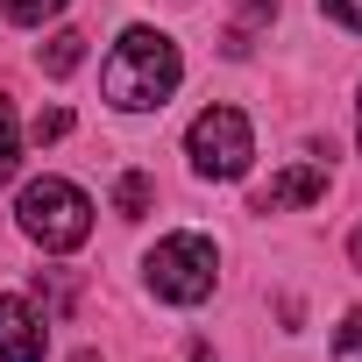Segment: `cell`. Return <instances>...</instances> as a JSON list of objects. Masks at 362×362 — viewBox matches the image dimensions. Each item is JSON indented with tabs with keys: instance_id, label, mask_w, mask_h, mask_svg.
I'll return each instance as SVG.
<instances>
[{
	"instance_id": "6da1fadb",
	"label": "cell",
	"mask_w": 362,
	"mask_h": 362,
	"mask_svg": "<svg viewBox=\"0 0 362 362\" xmlns=\"http://www.w3.org/2000/svg\"><path fill=\"white\" fill-rule=\"evenodd\" d=\"M177 78H185V57H177V43H170L163 29H128V36L114 43L107 71H100V86H107V100H114L121 114L163 107V100L177 93Z\"/></svg>"
},
{
	"instance_id": "5b68a950",
	"label": "cell",
	"mask_w": 362,
	"mask_h": 362,
	"mask_svg": "<svg viewBox=\"0 0 362 362\" xmlns=\"http://www.w3.org/2000/svg\"><path fill=\"white\" fill-rule=\"evenodd\" d=\"M43 348H50L43 313L8 291V298H0V362H43Z\"/></svg>"
},
{
	"instance_id": "7c38bea8",
	"label": "cell",
	"mask_w": 362,
	"mask_h": 362,
	"mask_svg": "<svg viewBox=\"0 0 362 362\" xmlns=\"http://www.w3.org/2000/svg\"><path fill=\"white\" fill-rule=\"evenodd\" d=\"M57 135H71V114H64V107L36 114V142H57Z\"/></svg>"
},
{
	"instance_id": "52a82bcc",
	"label": "cell",
	"mask_w": 362,
	"mask_h": 362,
	"mask_svg": "<svg viewBox=\"0 0 362 362\" xmlns=\"http://www.w3.org/2000/svg\"><path fill=\"white\" fill-rule=\"evenodd\" d=\"M78 57H86V36H78V29H57V36L43 43V71H50V78H71Z\"/></svg>"
},
{
	"instance_id": "3957f363",
	"label": "cell",
	"mask_w": 362,
	"mask_h": 362,
	"mask_svg": "<svg viewBox=\"0 0 362 362\" xmlns=\"http://www.w3.org/2000/svg\"><path fill=\"white\" fill-rule=\"evenodd\" d=\"M142 270H149V291H156V298L199 305V298L214 291V242H206V235H163Z\"/></svg>"
},
{
	"instance_id": "2e32d148",
	"label": "cell",
	"mask_w": 362,
	"mask_h": 362,
	"mask_svg": "<svg viewBox=\"0 0 362 362\" xmlns=\"http://www.w3.org/2000/svg\"><path fill=\"white\" fill-rule=\"evenodd\" d=\"M71 362H100V355H93V348H86V355H71Z\"/></svg>"
},
{
	"instance_id": "30bf717a",
	"label": "cell",
	"mask_w": 362,
	"mask_h": 362,
	"mask_svg": "<svg viewBox=\"0 0 362 362\" xmlns=\"http://www.w3.org/2000/svg\"><path fill=\"white\" fill-rule=\"evenodd\" d=\"M334 362H362V313L341 320V334H334Z\"/></svg>"
},
{
	"instance_id": "4fadbf2b",
	"label": "cell",
	"mask_w": 362,
	"mask_h": 362,
	"mask_svg": "<svg viewBox=\"0 0 362 362\" xmlns=\"http://www.w3.org/2000/svg\"><path fill=\"white\" fill-rule=\"evenodd\" d=\"M320 8H327L341 29H362V0H320Z\"/></svg>"
},
{
	"instance_id": "277c9868",
	"label": "cell",
	"mask_w": 362,
	"mask_h": 362,
	"mask_svg": "<svg viewBox=\"0 0 362 362\" xmlns=\"http://www.w3.org/2000/svg\"><path fill=\"white\" fill-rule=\"evenodd\" d=\"M185 149H192V170L199 177H242L249 170V156H256V135H249V121L235 114V107H206L192 128H185Z\"/></svg>"
},
{
	"instance_id": "ba28073f",
	"label": "cell",
	"mask_w": 362,
	"mask_h": 362,
	"mask_svg": "<svg viewBox=\"0 0 362 362\" xmlns=\"http://www.w3.org/2000/svg\"><path fill=\"white\" fill-rule=\"evenodd\" d=\"M114 214H121V221H142V214H149V177H142V170H128L121 185H114Z\"/></svg>"
},
{
	"instance_id": "9c48e42d",
	"label": "cell",
	"mask_w": 362,
	"mask_h": 362,
	"mask_svg": "<svg viewBox=\"0 0 362 362\" xmlns=\"http://www.w3.org/2000/svg\"><path fill=\"white\" fill-rule=\"evenodd\" d=\"M0 8H8L15 29H43L50 15H64V0H0Z\"/></svg>"
},
{
	"instance_id": "8fae6325",
	"label": "cell",
	"mask_w": 362,
	"mask_h": 362,
	"mask_svg": "<svg viewBox=\"0 0 362 362\" xmlns=\"http://www.w3.org/2000/svg\"><path fill=\"white\" fill-rule=\"evenodd\" d=\"M15 177V107L0 100V185Z\"/></svg>"
},
{
	"instance_id": "9a60e30c",
	"label": "cell",
	"mask_w": 362,
	"mask_h": 362,
	"mask_svg": "<svg viewBox=\"0 0 362 362\" xmlns=\"http://www.w3.org/2000/svg\"><path fill=\"white\" fill-rule=\"evenodd\" d=\"M348 256H355V270H362V235H355V242H348Z\"/></svg>"
},
{
	"instance_id": "8992f818",
	"label": "cell",
	"mask_w": 362,
	"mask_h": 362,
	"mask_svg": "<svg viewBox=\"0 0 362 362\" xmlns=\"http://www.w3.org/2000/svg\"><path fill=\"white\" fill-rule=\"evenodd\" d=\"M313 199H327V163H291L263 185L256 214H284V206H313Z\"/></svg>"
},
{
	"instance_id": "7a4b0ae2",
	"label": "cell",
	"mask_w": 362,
	"mask_h": 362,
	"mask_svg": "<svg viewBox=\"0 0 362 362\" xmlns=\"http://www.w3.org/2000/svg\"><path fill=\"white\" fill-rule=\"evenodd\" d=\"M15 214H22V235L43 242L50 256H64V249H78L93 235V199L71 185V177H36Z\"/></svg>"
},
{
	"instance_id": "5bb4252c",
	"label": "cell",
	"mask_w": 362,
	"mask_h": 362,
	"mask_svg": "<svg viewBox=\"0 0 362 362\" xmlns=\"http://www.w3.org/2000/svg\"><path fill=\"white\" fill-rule=\"evenodd\" d=\"M235 8H242L249 22H270V15H277V0H235Z\"/></svg>"
},
{
	"instance_id": "e0dca14e",
	"label": "cell",
	"mask_w": 362,
	"mask_h": 362,
	"mask_svg": "<svg viewBox=\"0 0 362 362\" xmlns=\"http://www.w3.org/2000/svg\"><path fill=\"white\" fill-rule=\"evenodd\" d=\"M355 107H362V100H355Z\"/></svg>"
}]
</instances>
